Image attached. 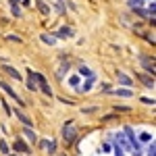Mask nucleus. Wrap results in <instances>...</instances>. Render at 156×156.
<instances>
[{
  "instance_id": "nucleus-1",
  "label": "nucleus",
  "mask_w": 156,
  "mask_h": 156,
  "mask_svg": "<svg viewBox=\"0 0 156 156\" xmlns=\"http://www.w3.org/2000/svg\"><path fill=\"white\" fill-rule=\"evenodd\" d=\"M29 77H31V79H36L37 85H40V90H42L46 96L52 98V87L48 85V79H46L44 75H40V73H36V71H29Z\"/></svg>"
},
{
  "instance_id": "nucleus-2",
  "label": "nucleus",
  "mask_w": 156,
  "mask_h": 156,
  "mask_svg": "<svg viewBox=\"0 0 156 156\" xmlns=\"http://www.w3.org/2000/svg\"><path fill=\"white\" fill-rule=\"evenodd\" d=\"M75 135H77V129H75L73 125H65V129H62V137H65L67 144H73V142H75Z\"/></svg>"
},
{
  "instance_id": "nucleus-3",
  "label": "nucleus",
  "mask_w": 156,
  "mask_h": 156,
  "mask_svg": "<svg viewBox=\"0 0 156 156\" xmlns=\"http://www.w3.org/2000/svg\"><path fill=\"white\" fill-rule=\"evenodd\" d=\"M0 90H2V92H6V94H9V96H11V98H15V100H17V102H19L21 106H23V104H25L23 100H21V98L17 96V92H15V90H12V87H11V85H9V83H2V81H0Z\"/></svg>"
},
{
  "instance_id": "nucleus-4",
  "label": "nucleus",
  "mask_w": 156,
  "mask_h": 156,
  "mask_svg": "<svg viewBox=\"0 0 156 156\" xmlns=\"http://www.w3.org/2000/svg\"><path fill=\"white\" fill-rule=\"evenodd\" d=\"M2 71L6 73V75H11L12 79H17V81H21V79H23V77H21V73L17 71L15 67H11V65H2Z\"/></svg>"
},
{
  "instance_id": "nucleus-5",
  "label": "nucleus",
  "mask_w": 156,
  "mask_h": 156,
  "mask_svg": "<svg viewBox=\"0 0 156 156\" xmlns=\"http://www.w3.org/2000/svg\"><path fill=\"white\" fill-rule=\"evenodd\" d=\"M40 146H42L46 152H50V154H54V152H56V142H54V140H52V142H50V140H42Z\"/></svg>"
},
{
  "instance_id": "nucleus-6",
  "label": "nucleus",
  "mask_w": 156,
  "mask_h": 156,
  "mask_svg": "<svg viewBox=\"0 0 156 156\" xmlns=\"http://www.w3.org/2000/svg\"><path fill=\"white\" fill-rule=\"evenodd\" d=\"M140 58H142V65L146 67V71H148L150 75H152V77H154V60H150L148 56H144V54H142Z\"/></svg>"
},
{
  "instance_id": "nucleus-7",
  "label": "nucleus",
  "mask_w": 156,
  "mask_h": 156,
  "mask_svg": "<svg viewBox=\"0 0 156 156\" xmlns=\"http://www.w3.org/2000/svg\"><path fill=\"white\" fill-rule=\"evenodd\" d=\"M12 148H15L17 152H23V154H27V152H29V146L25 144L21 137H17V140H15V146H12Z\"/></svg>"
},
{
  "instance_id": "nucleus-8",
  "label": "nucleus",
  "mask_w": 156,
  "mask_h": 156,
  "mask_svg": "<svg viewBox=\"0 0 156 156\" xmlns=\"http://www.w3.org/2000/svg\"><path fill=\"white\" fill-rule=\"evenodd\" d=\"M73 36H75V31H73L71 27H60L54 37H73Z\"/></svg>"
},
{
  "instance_id": "nucleus-9",
  "label": "nucleus",
  "mask_w": 156,
  "mask_h": 156,
  "mask_svg": "<svg viewBox=\"0 0 156 156\" xmlns=\"http://www.w3.org/2000/svg\"><path fill=\"white\" fill-rule=\"evenodd\" d=\"M125 135L129 137V146H131L133 150H137L140 148V144L135 142V135H133V131H131V127H125Z\"/></svg>"
},
{
  "instance_id": "nucleus-10",
  "label": "nucleus",
  "mask_w": 156,
  "mask_h": 156,
  "mask_svg": "<svg viewBox=\"0 0 156 156\" xmlns=\"http://www.w3.org/2000/svg\"><path fill=\"white\" fill-rule=\"evenodd\" d=\"M117 144L121 146V150H133L131 146H129V142L125 140V135H123V133H117Z\"/></svg>"
},
{
  "instance_id": "nucleus-11",
  "label": "nucleus",
  "mask_w": 156,
  "mask_h": 156,
  "mask_svg": "<svg viewBox=\"0 0 156 156\" xmlns=\"http://www.w3.org/2000/svg\"><path fill=\"white\" fill-rule=\"evenodd\" d=\"M40 40H42L44 44H48V46H54V44H56V37L50 36V34H42V36H40Z\"/></svg>"
},
{
  "instance_id": "nucleus-12",
  "label": "nucleus",
  "mask_w": 156,
  "mask_h": 156,
  "mask_svg": "<svg viewBox=\"0 0 156 156\" xmlns=\"http://www.w3.org/2000/svg\"><path fill=\"white\" fill-rule=\"evenodd\" d=\"M119 81H121L123 85H125V87H131V83H133L131 79H129V77L125 75V73H119Z\"/></svg>"
},
{
  "instance_id": "nucleus-13",
  "label": "nucleus",
  "mask_w": 156,
  "mask_h": 156,
  "mask_svg": "<svg viewBox=\"0 0 156 156\" xmlns=\"http://www.w3.org/2000/svg\"><path fill=\"white\" fill-rule=\"evenodd\" d=\"M15 112H17V119H19V121H21V123H23V125H25V127H31V121H29V119H27V117H25V115H23V112H19V110H15Z\"/></svg>"
},
{
  "instance_id": "nucleus-14",
  "label": "nucleus",
  "mask_w": 156,
  "mask_h": 156,
  "mask_svg": "<svg viewBox=\"0 0 156 156\" xmlns=\"http://www.w3.org/2000/svg\"><path fill=\"white\" fill-rule=\"evenodd\" d=\"M115 94L121 96V98H129V96H131V90H129V87H123V90H117Z\"/></svg>"
},
{
  "instance_id": "nucleus-15",
  "label": "nucleus",
  "mask_w": 156,
  "mask_h": 156,
  "mask_svg": "<svg viewBox=\"0 0 156 156\" xmlns=\"http://www.w3.org/2000/svg\"><path fill=\"white\" fill-rule=\"evenodd\" d=\"M36 4H37V9H40V12H42V15H48V12H50V9L44 4V2H42V0H36Z\"/></svg>"
},
{
  "instance_id": "nucleus-16",
  "label": "nucleus",
  "mask_w": 156,
  "mask_h": 156,
  "mask_svg": "<svg viewBox=\"0 0 156 156\" xmlns=\"http://www.w3.org/2000/svg\"><path fill=\"white\" fill-rule=\"evenodd\" d=\"M94 81H96V77H94V75H90V79H87V81L83 83V87H81V90H83V92H87V90L94 85Z\"/></svg>"
},
{
  "instance_id": "nucleus-17",
  "label": "nucleus",
  "mask_w": 156,
  "mask_h": 156,
  "mask_svg": "<svg viewBox=\"0 0 156 156\" xmlns=\"http://www.w3.org/2000/svg\"><path fill=\"white\" fill-rule=\"evenodd\" d=\"M140 79H142V81H144L148 87H154V79H150L148 75H140Z\"/></svg>"
},
{
  "instance_id": "nucleus-18",
  "label": "nucleus",
  "mask_w": 156,
  "mask_h": 156,
  "mask_svg": "<svg viewBox=\"0 0 156 156\" xmlns=\"http://www.w3.org/2000/svg\"><path fill=\"white\" fill-rule=\"evenodd\" d=\"M23 133L27 135V137H29V140H31V142H36V133L31 131V127H25V129H23Z\"/></svg>"
},
{
  "instance_id": "nucleus-19",
  "label": "nucleus",
  "mask_w": 156,
  "mask_h": 156,
  "mask_svg": "<svg viewBox=\"0 0 156 156\" xmlns=\"http://www.w3.org/2000/svg\"><path fill=\"white\" fill-rule=\"evenodd\" d=\"M0 152H2V154H9V144H6L4 140H0Z\"/></svg>"
},
{
  "instance_id": "nucleus-20",
  "label": "nucleus",
  "mask_w": 156,
  "mask_h": 156,
  "mask_svg": "<svg viewBox=\"0 0 156 156\" xmlns=\"http://www.w3.org/2000/svg\"><path fill=\"white\" fill-rule=\"evenodd\" d=\"M129 6L131 9H140L142 6V0H129Z\"/></svg>"
},
{
  "instance_id": "nucleus-21",
  "label": "nucleus",
  "mask_w": 156,
  "mask_h": 156,
  "mask_svg": "<svg viewBox=\"0 0 156 156\" xmlns=\"http://www.w3.org/2000/svg\"><path fill=\"white\" fill-rule=\"evenodd\" d=\"M6 40H9V42H15V44H21V37H17V36H9Z\"/></svg>"
},
{
  "instance_id": "nucleus-22",
  "label": "nucleus",
  "mask_w": 156,
  "mask_h": 156,
  "mask_svg": "<svg viewBox=\"0 0 156 156\" xmlns=\"http://www.w3.org/2000/svg\"><path fill=\"white\" fill-rule=\"evenodd\" d=\"M135 15H140V17H148V11H142V9H135Z\"/></svg>"
},
{
  "instance_id": "nucleus-23",
  "label": "nucleus",
  "mask_w": 156,
  "mask_h": 156,
  "mask_svg": "<svg viewBox=\"0 0 156 156\" xmlns=\"http://www.w3.org/2000/svg\"><path fill=\"white\" fill-rule=\"evenodd\" d=\"M79 71H81V75H87V77H90V75H92V71H90V69H87V67H81V69H79Z\"/></svg>"
},
{
  "instance_id": "nucleus-24",
  "label": "nucleus",
  "mask_w": 156,
  "mask_h": 156,
  "mask_svg": "<svg viewBox=\"0 0 156 156\" xmlns=\"http://www.w3.org/2000/svg\"><path fill=\"white\" fill-rule=\"evenodd\" d=\"M148 156H156V148H154V144L148 148Z\"/></svg>"
},
{
  "instance_id": "nucleus-25",
  "label": "nucleus",
  "mask_w": 156,
  "mask_h": 156,
  "mask_svg": "<svg viewBox=\"0 0 156 156\" xmlns=\"http://www.w3.org/2000/svg\"><path fill=\"white\" fill-rule=\"evenodd\" d=\"M12 15H15V17H19V15H21V9H19V6H17V4H15V6H12Z\"/></svg>"
},
{
  "instance_id": "nucleus-26",
  "label": "nucleus",
  "mask_w": 156,
  "mask_h": 156,
  "mask_svg": "<svg viewBox=\"0 0 156 156\" xmlns=\"http://www.w3.org/2000/svg\"><path fill=\"white\" fill-rule=\"evenodd\" d=\"M69 83H71V85H77V83H79V77H71V79H69Z\"/></svg>"
},
{
  "instance_id": "nucleus-27",
  "label": "nucleus",
  "mask_w": 156,
  "mask_h": 156,
  "mask_svg": "<svg viewBox=\"0 0 156 156\" xmlns=\"http://www.w3.org/2000/svg\"><path fill=\"white\" fill-rule=\"evenodd\" d=\"M2 108H4V110H6V115H11V108H9V104H6V102H4V100H2Z\"/></svg>"
},
{
  "instance_id": "nucleus-28",
  "label": "nucleus",
  "mask_w": 156,
  "mask_h": 156,
  "mask_svg": "<svg viewBox=\"0 0 156 156\" xmlns=\"http://www.w3.org/2000/svg\"><path fill=\"white\" fill-rule=\"evenodd\" d=\"M142 142H150V133H142Z\"/></svg>"
},
{
  "instance_id": "nucleus-29",
  "label": "nucleus",
  "mask_w": 156,
  "mask_h": 156,
  "mask_svg": "<svg viewBox=\"0 0 156 156\" xmlns=\"http://www.w3.org/2000/svg\"><path fill=\"white\" fill-rule=\"evenodd\" d=\"M115 156H123V150H121L119 146H117V148H115Z\"/></svg>"
},
{
  "instance_id": "nucleus-30",
  "label": "nucleus",
  "mask_w": 156,
  "mask_h": 156,
  "mask_svg": "<svg viewBox=\"0 0 156 156\" xmlns=\"http://www.w3.org/2000/svg\"><path fill=\"white\" fill-rule=\"evenodd\" d=\"M17 2H19V0H11V4H12V6H15V4H17Z\"/></svg>"
},
{
  "instance_id": "nucleus-31",
  "label": "nucleus",
  "mask_w": 156,
  "mask_h": 156,
  "mask_svg": "<svg viewBox=\"0 0 156 156\" xmlns=\"http://www.w3.org/2000/svg\"><path fill=\"white\" fill-rule=\"evenodd\" d=\"M9 156H17V154H9Z\"/></svg>"
},
{
  "instance_id": "nucleus-32",
  "label": "nucleus",
  "mask_w": 156,
  "mask_h": 156,
  "mask_svg": "<svg viewBox=\"0 0 156 156\" xmlns=\"http://www.w3.org/2000/svg\"><path fill=\"white\" fill-rule=\"evenodd\" d=\"M60 156H67V154H60Z\"/></svg>"
}]
</instances>
